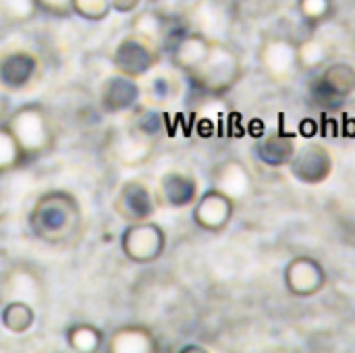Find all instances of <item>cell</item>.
Returning <instances> with one entry per match:
<instances>
[{"label":"cell","mask_w":355,"mask_h":353,"mask_svg":"<svg viewBox=\"0 0 355 353\" xmlns=\"http://www.w3.org/2000/svg\"><path fill=\"white\" fill-rule=\"evenodd\" d=\"M40 60L29 50H10L0 56V87L4 92L25 89L37 75Z\"/></svg>","instance_id":"8992f818"},{"label":"cell","mask_w":355,"mask_h":353,"mask_svg":"<svg viewBox=\"0 0 355 353\" xmlns=\"http://www.w3.org/2000/svg\"><path fill=\"white\" fill-rule=\"evenodd\" d=\"M156 60H158V48L135 31L123 37L112 52V64L116 73L127 75L131 79H139L148 75L150 69L156 64Z\"/></svg>","instance_id":"277c9868"},{"label":"cell","mask_w":355,"mask_h":353,"mask_svg":"<svg viewBox=\"0 0 355 353\" xmlns=\"http://www.w3.org/2000/svg\"><path fill=\"white\" fill-rule=\"evenodd\" d=\"M139 2L141 0H110V6H112V10H116L121 15H127V12L137 10Z\"/></svg>","instance_id":"603a6c76"},{"label":"cell","mask_w":355,"mask_h":353,"mask_svg":"<svg viewBox=\"0 0 355 353\" xmlns=\"http://www.w3.org/2000/svg\"><path fill=\"white\" fill-rule=\"evenodd\" d=\"M35 322V312L33 308L23 302V300H15L8 302L2 310H0V325L15 335H23L27 333Z\"/></svg>","instance_id":"5bb4252c"},{"label":"cell","mask_w":355,"mask_h":353,"mask_svg":"<svg viewBox=\"0 0 355 353\" xmlns=\"http://www.w3.org/2000/svg\"><path fill=\"white\" fill-rule=\"evenodd\" d=\"M158 343L150 329L141 325H127L116 329L106 341L108 353H154Z\"/></svg>","instance_id":"8fae6325"},{"label":"cell","mask_w":355,"mask_h":353,"mask_svg":"<svg viewBox=\"0 0 355 353\" xmlns=\"http://www.w3.org/2000/svg\"><path fill=\"white\" fill-rule=\"evenodd\" d=\"M141 89L135 79L127 75H110L102 85H100V108L108 114L116 112H127L133 110L139 102Z\"/></svg>","instance_id":"ba28073f"},{"label":"cell","mask_w":355,"mask_h":353,"mask_svg":"<svg viewBox=\"0 0 355 353\" xmlns=\"http://www.w3.org/2000/svg\"><path fill=\"white\" fill-rule=\"evenodd\" d=\"M158 127H160L158 114H154V112H144L137 121V129L146 135H154L158 131Z\"/></svg>","instance_id":"7402d4cb"},{"label":"cell","mask_w":355,"mask_h":353,"mask_svg":"<svg viewBox=\"0 0 355 353\" xmlns=\"http://www.w3.org/2000/svg\"><path fill=\"white\" fill-rule=\"evenodd\" d=\"M289 164H291V173L304 183H320L331 175V169H333L331 154L322 146H316V144H310L297 150L291 156Z\"/></svg>","instance_id":"9c48e42d"},{"label":"cell","mask_w":355,"mask_h":353,"mask_svg":"<svg viewBox=\"0 0 355 353\" xmlns=\"http://www.w3.org/2000/svg\"><path fill=\"white\" fill-rule=\"evenodd\" d=\"M210 50H212V44H210L206 37H202V35H198V33L185 31V33L171 46L168 54H171L173 62L189 75V73H193V71L208 58Z\"/></svg>","instance_id":"7c38bea8"},{"label":"cell","mask_w":355,"mask_h":353,"mask_svg":"<svg viewBox=\"0 0 355 353\" xmlns=\"http://www.w3.org/2000/svg\"><path fill=\"white\" fill-rule=\"evenodd\" d=\"M6 129L17 139L25 162L37 160L54 144V129L50 114L40 104H23L8 119Z\"/></svg>","instance_id":"7a4b0ae2"},{"label":"cell","mask_w":355,"mask_h":353,"mask_svg":"<svg viewBox=\"0 0 355 353\" xmlns=\"http://www.w3.org/2000/svg\"><path fill=\"white\" fill-rule=\"evenodd\" d=\"M114 210L127 223H141L152 218V214L156 212V202L150 187L133 179L119 189L114 200Z\"/></svg>","instance_id":"5b68a950"},{"label":"cell","mask_w":355,"mask_h":353,"mask_svg":"<svg viewBox=\"0 0 355 353\" xmlns=\"http://www.w3.org/2000/svg\"><path fill=\"white\" fill-rule=\"evenodd\" d=\"M35 10L50 17H69L73 15V0H33Z\"/></svg>","instance_id":"44dd1931"},{"label":"cell","mask_w":355,"mask_h":353,"mask_svg":"<svg viewBox=\"0 0 355 353\" xmlns=\"http://www.w3.org/2000/svg\"><path fill=\"white\" fill-rule=\"evenodd\" d=\"M110 10V0H73V15L85 21H102Z\"/></svg>","instance_id":"d6986e66"},{"label":"cell","mask_w":355,"mask_h":353,"mask_svg":"<svg viewBox=\"0 0 355 353\" xmlns=\"http://www.w3.org/2000/svg\"><path fill=\"white\" fill-rule=\"evenodd\" d=\"M333 10L331 0H300V12L308 23L324 21Z\"/></svg>","instance_id":"ffe728a7"},{"label":"cell","mask_w":355,"mask_h":353,"mask_svg":"<svg viewBox=\"0 0 355 353\" xmlns=\"http://www.w3.org/2000/svg\"><path fill=\"white\" fill-rule=\"evenodd\" d=\"M121 250L133 264H152L166 250V233L152 221L129 223L121 235Z\"/></svg>","instance_id":"3957f363"},{"label":"cell","mask_w":355,"mask_h":353,"mask_svg":"<svg viewBox=\"0 0 355 353\" xmlns=\"http://www.w3.org/2000/svg\"><path fill=\"white\" fill-rule=\"evenodd\" d=\"M23 164H25V156L17 139L10 135L6 125H0V175H6Z\"/></svg>","instance_id":"ac0fdd59"},{"label":"cell","mask_w":355,"mask_h":353,"mask_svg":"<svg viewBox=\"0 0 355 353\" xmlns=\"http://www.w3.org/2000/svg\"><path fill=\"white\" fill-rule=\"evenodd\" d=\"M160 200L168 208H187L198 200V183L185 173H166L160 179Z\"/></svg>","instance_id":"4fadbf2b"},{"label":"cell","mask_w":355,"mask_h":353,"mask_svg":"<svg viewBox=\"0 0 355 353\" xmlns=\"http://www.w3.org/2000/svg\"><path fill=\"white\" fill-rule=\"evenodd\" d=\"M256 152L262 158V162L272 164V166H281V164H287L291 160V156L295 154V146H293V139L275 135V137H268L262 144H258Z\"/></svg>","instance_id":"e0dca14e"},{"label":"cell","mask_w":355,"mask_h":353,"mask_svg":"<svg viewBox=\"0 0 355 353\" xmlns=\"http://www.w3.org/2000/svg\"><path fill=\"white\" fill-rule=\"evenodd\" d=\"M285 281L295 295H316L327 283V273L314 258H295L287 266Z\"/></svg>","instance_id":"30bf717a"},{"label":"cell","mask_w":355,"mask_h":353,"mask_svg":"<svg viewBox=\"0 0 355 353\" xmlns=\"http://www.w3.org/2000/svg\"><path fill=\"white\" fill-rule=\"evenodd\" d=\"M29 229L33 237L48 246L71 243L83 225V212L77 198L64 189L42 193L29 212Z\"/></svg>","instance_id":"6da1fadb"},{"label":"cell","mask_w":355,"mask_h":353,"mask_svg":"<svg viewBox=\"0 0 355 353\" xmlns=\"http://www.w3.org/2000/svg\"><path fill=\"white\" fill-rule=\"evenodd\" d=\"M64 339L77 353H98L104 347V333L94 325H73L67 329Z\"/></svg>","instance_id":"9a60e30c"},{"label":"cell","mask_w":355,"mask_h":353,"mask_svg":"<svg viewBox=\"0 0 355 353\" xmlns=\"http://www.w3.org/2000/svg\"><path fill=\"white\" fill-rule=\"evenodd\" d=\"M322 89L329 98H345L355 89V71L347 64H335L322 75Z\"/></svg>","instance_id":"2e32d148"},{"label":"cell","mask_w":355,"mask_h":353,"mask_svg":"<svg viewBox=\"0 0 355 353\" xmlns=\"http://www.w3.org/2000/svg\"><path fill=\"white\" fill-rule=\"evenodd\" d=\"M233 216V202L218 189H208L193 204V223L204 231H223Z\"/></svg>","instance_id":"52a82bcc"},{"label":"cell","mask_w":355,"mask_h":353,"mask_svg":"<svg viewBox=\"0 0 355 353\" xmlns=\"http://www.w3.org/2000/svg\"><path fill=\"white\" fill-rule=\"evenodd\" d=\"M2 110H4V100H2V96H0V114H2Z\"/></svg>","instance_id":"cb8c5ba5"}]
</instances>
